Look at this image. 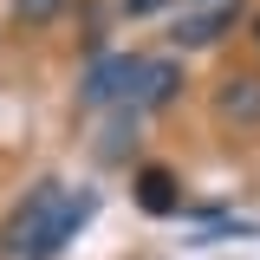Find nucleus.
<instances>
[{"label":"nucleus","mask_w":260,"mask_h":260,"mask_svg":"<svg viewBox=\"0 0 260 260\" xmlns=\"http://www.w3.org/2000/svg\"><path fill=\"white\" fill-rule=\"evenodd\" d=\"M215 7H221V0H215Z\"/></svg>","instance_id":"nucleus-11"},{"label":"nucleus","mask_w":260,"mask_h":260,"mask_svg":"<svg viewBox=\"0 0 260 260\" xmlns=\"http://www.w3.org/2000/svg\"><path fill=\"white\" fill-rule=\"evenodd\" d=\"M156 7H169V0H124V13H130V20H143V13H156Z\"/></svg>","instance_id":"nucleus-9"},{"label":"nucleus","mask_w":260,"mask_h":260,"mask_svg":"<svg viewBox=\"0 0 260 260\" xmlns=\"http://www.w3.org/2000/svg\"><path fill=\"white\" fill-rule=\"evenodd\" d=\"M215 117L221 124H260V72H228L215 85Z\"/></svg>","instance_id":"nucleus-5"},{"label":"nucleus","mask_w":260,"mask_h":260,"mask_svg":"<svg viewBox=\"0 0 260 260\" xmlns=\"http://www.w3.org/2000/svg\"><path fill=\"white\" fill-rule=\"evenodd\" d=\"M7 7H13L20 26H46V20H59V13H65V0H7Z\"/></svg>","instance_id":"nucleus-8"},{"label":"nucleus","mask_w":260,"mask_h":260,"mask_svg":"<svg viewBox=\"0 0 260 260\" xmlns=\"http://www.w3.org/2000/svg\"><path fill=\"white\" fill-rule=\"evenodd\" d=\"M91 215H98V189H72V195L59 202L52 228H46V234H39V241L26 247V260H59L65 247H72V241H78V234L91 228Z\"/></svg>","instance_id":"nucleus-3"},{"label":"nucleus","mask_w":260,"mask_h":260,"mask_svg":"<svg viewBox=\"0 0 260 260\" xmlns=\"http://www.w3.org/2000/svg\"><path fill=\"white\" fill-rule=\"evenodd\" d=\"M254 46H260V13H254Z\"/></svg>","instance_id":"nucleus-10"},{"label":"nucleus","mask_w":260,"mask_h":260,"mask_svg":"<svg viewBox=\"0 0 260 260\" xmlns=\"http://www.w3.org/2000/svg\"><path fill=\"white\" fill-rule=\"evenodd\" d=\"M130 189H137V208L143 215H182V182H176L169 162H143L130 176Z\"/></svg>","instance_id":"nucleus-4"},{"label":"nucleus","mask_w":260,"mask_h":260,"mask_svg":"<svg viewBox=\"0 0 260 260\" xmlns=\"http://www.w3.org/2000/svg\"><path fill=\"white\" fill-rule=\"evenodd\" d=\"M234 20H241V0H221V7H208V13H189V20H176V46L182 52H202V46H215L221 32H234Z\"/></svg>","instance_id":"nucleus-6"},{"label":"nucleus","mask_w":260,"mask_h":260,"mask_svg":"<svg viewBox=\"0 0 260 260\" xmlns=\"http://www.w3.org/2000/svg\"><path fill=\"white\" fill-rule=\"evenodd\" d=\"M137 78H143V59H137V52H98L91 72H85V85H78V98H85L91 111L130 104V98H137Z\"/></svg>","instance_id":"nucleus-2"},{"label":"nucleus","mask_w":260,"mask_h":260,"mask_svg":"<svg viewBox=\"0 0 260 260\" xmlns=\"http://www.w3.org/2000/svg\"><path fill=\"white\" fill-rule=\"evenodd\" d=\"M176 91H182V65H176V59H143V78H137L130 111H162Z\"/></svg>","instance_id":"nucleus-7"},{"label":"nucleus","mask_w":260,"mask_h":260,"mask_svg":"<svg viewBox=\"0 0 260 260\" xmlns=\"http://www.w3.org/2000/svg\"><path fill=\"white\" fill-rule=\"evenodd\" d=\"M65 195H72V189H65V182H52V176H46V182H32L26 202H20V208L7 215V228H0V247H7L13 260H26V247L46 234V228H52V215H59Z\"/></svg>","instance_id":"nucleus-1"}]
</instances>
